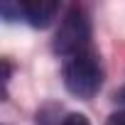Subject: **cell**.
<instances>
[{"label": "cell", "instance_id": "cell-5", "mask_svg": "<svg viewBox=\"0 0 125 125\" xmlns=\"http://www.w3.org/2000/svg\"><path fill=\"white\" fill-rule=\"evenodd\" d=\"M61 125H91V123H88V118L83 113H69Z\"/></svg>", "mask_w": 125, "mask_h": 125}, {"label": "cell", "instance_id": "cell-6", "mask_svg": "<svg viewBox=\"0 0 125 125\" xmlns=\"http://www.w3.org/2000/svg\"><path fill=\"white\" fill-rule=\"evenodd\" d=\"M105 125H125V110H118V113H113V115H108V120H105Z\"/></svg>", "mask_w": 125, "mask_h": 125}, {"label": "cell", "instance_id": "cell-4", "mask_svg": "<svg viewBox=\"0 0 125 125\" xmlns=\"http://www.w3.org/2000/svg\"><path fill=\"white\" fill-rule=\"evenodd\" d=\"M0 15L8 22H17L22 20V3H12V0H3L0 3Z\"/></svg>", "mask_w": 125, "mask_h": 125}, {"label": "cell", "instance_id": "cell-7", "mask_svg": "<svg viewBox=\"0 0 125 125\" xmlns=\"http://www.w3.org/2000/svg\"><path fill=\"white\" fill-rule=\"evenodd\" d=\"M115 101H118V103H123V105H125V88H120V91H118V93H115Z\"/></svg>", "mask_w": 125, "mask_h": 125}, {"label": "cell", "instance_id": "cell-3", "mask_svg": "<svg viewBox=\"0 0 125 125\" xmlns=\"http://www.w3.org/2000/svg\"><path fill=\"white\" fill-rule=\"evenodd\" d=\"M56 12H59V5L49 3V0H27V3H22V20L30 22L32 27L52 25Z\"/></svg>", "mask_w": 125, "mask_h": 125}, {"label": "cell", "instance_id": "cell-1", "mask_svg": "<svg viewBox=\"0 0 125 125\" xmlns=\"http://www.w3.org/2000/svg\"><path fill=\"white\" fill-rule=\"evenodd\" d=\"M64 86L69 93L88 101L98 93L101 83H103V69H101V61L98 54L93 49H86L81 54H74L66 59L64 64Z\"/></svg>", "mask_w": 125, "mask_h": 125}, {"label": "cell", "instance_id": "cell-2", "mask_svg": "<svg viewBox=\"0 0 125 125\" xmlns=\"http://www.w3.org/2000/svg\"><path fill=\"white\" fill-rule=\"evenodd\" d=\"M88 42H91V22H88V15L81 10V8H71L64 20L59 22L56 32H54V39H52V49L59 54V56H74V54H81L88 49Z\"/></svg>", "mask_w": 125, "mask_h": 125}]
</instances>
